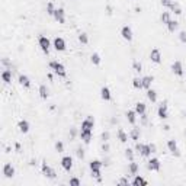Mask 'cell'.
<instances>
[{"instance_id": "obj_45", "label": "cell", "mask_w": 186, "mask_h": 186, "mask_svg": "<svg viewBox=\"0 0 186 186\" xmlns=\"http://www.w3.org/2000/svg\"><path fill=\"white\" fill-rule=\"evenodd\" d=\"M175 0H161V5L164 6V7H170V5L173 3Z\"/></svg>"}, {"instance_id": "obj_40", "label": "cell", "mask_w": 186, "mask_h": 186, "mask_svg": "<svg viewBox=\"0 0 186 186\" xmlns=\"http://www.w3.org/2000/svg\"><path fill=\"white\" fill-rule=\"evenodd\" d=\"M55 150H57L58 153H63V151H64V144L61 141H57L55 142Z\"/></svg>"}, {"instance_id": "obj_33", "label": "cell", "mask_w": 186, "mask_h": 186, "mask_svg": "<svg viewBox=\"0 0 186 186\" xmlns=\"http://www.w3.org/2000/svg\"><path fill=\"white\" fill-rule=\"evenodd\" d=\"M160 21H161V23L167 25L169 21H170V13H169V12H163V13L160 15Z\"/></svg>"}, {"instance_id": "obj_9", "label": "cell", "mask_w": 186, "mask_h": 186, "mask_svg": "<svg viewBox=\"0 0 186 186\" xmlns=\"http://www.w3.org/2000/svg\"><path fill=\"white\" fill-rule=\"evenodd\" d=\"M61 167L66 170V172H70L71 170V167H73V159H71L70 156H64L61 159Z\"/></svg>"}, {"instance_id": "obj_10", "label": "cell", "mask_w": 186, "mask_h": 186, "mask_svg": "<svg viewBox=\"0 0 186 186\" xmlns=\"http://www.w3.org/2000/svg\"><path fill=\"white\" fill-rule=\"evenodd\" d=\"M167 148H169V151H172V154H173V156H176V157H180V151H179L177 144H176L175 140H169V141H167Z\"/></svg>"}, {"instance_id": "obj_13", "label": "cell", "mask_w": 186, "mask_h": 186, "mask_svg": "<svg viewBox=\"0 0 186 186\" xmlns=\"http://www.w3.org/2000/svg\"><path fill=\"white\" fill-rule=\"evenodd\" d=\"M150 60L156 63V64H159L160 61H161V52H160L159 48H154L151 49V52H150Z\"/></svg>"}, {"instance_id": "obj_14", "label": "cell", "mask_w": 186, "mask_h": 186, "mask_svg": "<svg viewBox=\"0 0 186 186\" xmlns=\"http://www.w3.org/2000/svg\"><path fill=\"white\" fill-rule=\"evenodd\" d=\"M52 44H54V48L57 49V51H64V49H66V41L63 38H60V37L54 38Z\"/></svg>"}, {"instance_id": "obj_50", "label": "cell", "mask_w": 186, "mask_h": 186, "mask_svg": "<svg viewBox=\"0 0 186 186\" xmlns=\"http://www.w3.org/2000/svg\"><path fill=\"white\" fill-rule=\"evenodd\" d=\"M108 13H109V15L112 13V7H110V6H108Z\"/></svg>"}, {"instance_id": "obj_34", "label": "cell", "mask_w": 186, "mask_h": 186, "mask_svg": "<svg viewBox=\"0 0 186 186\" xmlns=\"http://www.w3.org/2000/svg\"><path fill=\"white\" fill-rule=\"evenodd\" d=\"M54 12H55L54 3H52V2H48V3H47V13H48L49 16H54Z\"/></svg>"}, {"instance_id": "obj_27", "label": "cell", "mask_w": 186, "mask_h": 186, "mask_svg": "<svg viewBox=\"0 0 186 186\" xmlns=\"http://www.w3.org/2000/svg\"><path fill=\"white\" fill-rule=\"evenodd\" d=\"M39 96H41V99H47L49 96L48 87H47L45 84H41V86H39Z\"/></svg>"}, {"instance_id": "obj_28", "label": "cell", "mask_w": 186, "mask_h": 186, "mask_svg": "<svg viewBox=\"0 0 186 186\" xmlns=\"http://www.w3.org/2000/svg\"><path fill=\"white\" fill-rule=\"evenodd\" d=\"M2 79L5 83H10L12 82V71L10 70H5L2 73Z\"/></svg>"}, {"instance_id": "obj_15", "label": "cell", "mask_w": 186, "mask_h": 186, "mask_svg": "<svg viewBox=\"0 0 186 186\" xmlns=\"http://www.w3.org/2000/svg\"><path fill=\"white\" fill-rule=\"evenodd\" d=\"M93 126H95V119H93V116L89 115L87 118L82 122V130H90V131H92Z\"/></svg>"}, {"instance_id": "obj_29", "label": "cell", "mask_w": 186, "mask_h": 186, "mask_svg": "<svg viewBox=\"0 0 186 186\" xmlns=\"http://www.w3.org/2000/svg\"><path fill=\"white\" fill-rule=\"evenodd\" d=\"M132 185H134V186H138V185H147V180H145V179H142L141 176L135 175L134 180H132Z\"/></svg>"}, {"instance_id": "obj_17", "label": "cell", "mask_w": 186, "mask_h": 186, "mask_svg": "<svg viewBox=\"0 0 186 186\" xmlns=\"http://www.w3.org/2000/svg\"><path fill=\"white\" fill-rule=\"evenodd\" d=\"M80 138H82L86 144H89L90 140H92V131H90V130H80Z\"/></svg>"}, {"instance_id": "obj_7", "label": "cell", "mask_w": 186, "mask_h": 186, "mask_svg": "<svg viewBox=\"0 0 186 186\" xmlns=\"http://www.w3.org/2000/svg\"><path fill=\"white\" fill-rule=\"evenodd\" d=\"M172 71H173V74H176V76H179V77H182L183 74H185L183 66H182L180 61H175V63L172 64Z\"/></svg>"}, {"instance_id": "obj_24", "label": "cell", "mask_w": 186, "mask_h": 186, "mask_svg": "<svg viewBox=\"0 0 186 186\" xmlns=\"http://www.w3.org/2000/svg\"><path fill=\"white\" fill-rule=\"evenodd\" d=\"M135 112H137L140 116L144 115V114H145V103H144V102H137V103H135Z\"/></svg>"}, {"instance_id": "obj_32", "label": "cell", "mask_w": 186, "mask_h": 186, "mask_svg": "<svg viewBox=\"0 0 186 186\" xmlns=\"http://www.w3.org/2000/svg\"><path fill=\"white\" fill-rule=\"evenodd\" d=\"M118 140L121 142H126L128 141V135H126V132L124 130H118Z\"/></svg>"}, {"instance_id": "obj_39", "label": "cell", "mask_w": 186, "mask_h": 186, "mask_svg": "<svg viewBox=\"0 0 186 186\" xmlns=\"http://www.w3.org/2000/svg\"><path fill=\"white\" fill-rule=\"evenodd\" d=\"M125 157L130 160V161L134 160V150H132V148H126L125 150Z\"/></svg>"}, {"instance_id": "obj_43", "label": "cell", "mask_w": 186, "mask_h": 186, "mask_svg": "<svg viewBox=\"0 0 186 186\" xmlns=\"http://www.w3.org/2000/svg\"><path fill=\"white\" fill-rule=\"evenodd\" d=\"M179 39H180V42L186 44V31H180V33H179Z\"/></svg>"}, {"instance_id": "obj_5", "label": "cell", "mask_w": 186, "mask_h": 186, "mask_svg": "<svg viewBox=\"0 0 186 186\" xmlns=\"http://www.w3.org/2000/svg\"><path fill=\"white\" fill-rule=\"evenodd\" d=\"M41 170H42V173H44L48 179H55V170L51 169L48 164H47V161H42V164H41Z\"/></svg>"}, {"instance_id": "obj_3", "label": "cell", "mask_w": 186, "mask_h": 186, "mask_svg": "<svg viewBox=\"0 0 186 186\" xmlns=\"http://www.w3.org/2000/svg\"><path fill=\"white\" fill-rule=\"evenodd\" d=\"M135 151H137L140 156L142 157H148V156H151V150H150V144H141V142H137L135 144Z\"/></svg>"}, {"instance_id": "obj_21", "label": "cell", "mask_w": 186, "mask_h": 186, "mask_svg": "<svg viewBox=\"0 0 186 186\" xmlns=\"http://www.w3.org/2000/svg\"><path fill=\"white\" fill-rule=\"evenodd\" d=\"M154 82V77L153 76H144L142 77V87L150 89L151 87V83Z\"/></svg>"}, {"instance_id": "obj_36", "label": "cell", "mask_w": 186, "mask_h": 186, "mask_svg": "<svg viewBox=\"0 0 186 186\" xmlns=\"http://www.w3.org/2000/svg\"><path fill=\"white\" fill-rule=\"evenodd\" d=\"M79 41L82 42V44H87L89 42V37L86 32H80L79 33Z\"/></svg>"}, {"instance_id": "obj_16", "label": "cell", "mask_w": 186, "mask_h": 186, "mask_svg": "<svg viewBox=\"0 0 186 186\" xmlns=\"http://www.w3.org/2000/svg\"><path fill=\"white\" fill-rule=\"evenodd\" d=\"M3 175H5L6 177H13V176H15V167H13L10 163H6L5 166H3Z\"/></svg>"}, {"instance_id": "obj_6", "label": "cell", "mask_w": 186, "mask_h": 186, "mask_svg": "<svg viewBox=\"0 0 186 186\" xmlns=\"http://www.w3.org/2000/svg\"><path fill=\"white\" fill-rule=\"evenodd\" d=\"M54 19L57 21L58 23H64L66 22V12L63 7H58V9H55L54 12Z\"/></svg>"}, {"instance_id": "obj_25", "label": "cell", "mask_w": 186, "mask_h": 186, "mask_svg": "<svg viewBox=\"0 0 186 186\" xmlns=\"http://www.w3.org/2000/svg\"><path fill=\"white\" fill-rule=\"evenodd\" d=\"M126 119H128V122L130 124H135V121H137V112L135 110H128L126 112Z\"/></svg>"}, {"instance_id": "obj_2", "label": "cell", "mask_w": 186, "mask_h": 186, "mask_svg": "<svg viewBox=\"0 0 186 186\" xmlns=\"http://www.w3.org/2000/svg\"><path fill=\"white\" fill-rule=\"evenodd\" d=\"M102 166H103V163L99 161V160H93V161H90V164H89V167L92 170V175L95 176L99 182H100V169H102Z\"/></svg>"}, {"instance_id": "obj_30", "label": "cell", "mask_w": 186, "mask_h": 186, "mask_svg": "<svg viewBox=\"0 0 186 186\" xmlns=\"http://www.w3.org/2000/svg\"><path fill=\"white\" fill-rule=\"evenodd\" d=\"M170 9H172V12H175V15H182V7L179 3H176V2H173L172 5H170Z\"/></svg>"}, {"instance_id": "obj_41", "label": "cell", "mask_w": 186, "mask_h": 186, "mask_svg": "<svg viewBox=\"0 0 186 186\" xmlns=\"http://www.w3.org/2000/svg\"><path fill=\"white\" fill-rule=\"evenodd\" d=\"M76 154H77V157H79L80 160L84 159V150H83L82 147H79V148H77V150H76Z\"/></svg>"}, {"instance_id": "obj_22", "label": "cell", "mask_w": 186, "mask_h": 186, "mask_svg": "<svg viewBox=\"0 0 186 186\" xmlns=\"http://www.w3.org/2000/svg\"><path fill=\"white\" fill-rule=\"evenodd\" d=\"M140 135H141L140 128H132L131 132H130V138H131L132 141H138L140 140Z\"/></svg>"}, {"instance_id": "obj_46", "label": "cell", "mask_w": 186, "mask_h": 186, "mask_svg": "<svg viewBox=\"0 0 186 186\" xmlns=\"http://www.w3.org/2000/svg\"><path fill=\"white\" fill-rule=\"evenodd\" d=\"M102 151H103V153H108V151H109V144H108V141L103 142V145H102Z\"/></svg>"}, {"instance_id": "obj_48", "label": "cell", "mask_w": 186, "mask_h": 186, "mask_svg": "<svg viewBox=\"0 0 186 186\" xmlns=\"http://www.w3.org/2000/svg\"><path fill=\"white\" fill-rule=\"evenodd\" d=\"M150 150H151V153H156V151H157V147H156V144H153V142H151V144H150Z\"/></svg>"}, {"instance_id": "obj_11", "label": "cell", "mask_w": 186, "mask_h": 186, "mask_svg": "<svg viewBox=\"0 0 186 186\" xmlns=\"http://www.w3.org/2000/svg\"><path fill=\"white\" fill-rule=\"evenodd\" d=\"M121 35H122V38L125 39V41H132V29H131V26H128V25L122 26V29H121Z\"/></svg>"}, {"instance_id": "obj_12", "label": "cell", "mask_w": 186, "mask_h": 186, "mask_svg": "<svg viewBox=\"0 0 186 186\" xmlns=\"http://www.w3.org/2000/svg\"><path fill=\"white\" fill-rule=\"evenodd\" d=\"M157 115H159L160 119H166L169 114H167V102H163V103L159 106V109H157Z\"/></svg>"}, {"instance_id": "obj_49", "label": "cell", "mask_w": 186, "mask_h": 186, "mask_svg": "<svg viewBox=\"0 0 186 186\" xmlns=\"http://www.w3.org/2000/svg\"><path fill=\"white\" fill-rule=\"evenodd\" d=\"M76 137V130L74 128H71V131H70V138H74Z\"/></svg>"}, {"instance_id": "obj_1", "label": "cell", "mask_w": 186, "mask_h": 186, "mask_svg": "<svg viewBox=\"0 0 186 186\" xmlns=\"http://www.w3.org/2000/svg\"><path fill=\"white\" fill-rule=\"evenodd\" d=\"M49 68L54 71L57 76L60 77H66L67 76V71H66V67L63 66L61 63H58V61H49Z\"/></svg>"}, {"instance_id": "obj_35", "label": "cell", "mask_w": 186, "mask_h": 186, "mask_svg": "<svg viewBox=\"0 0 186 186\" xmlns=\"http://www.w3.org/2000/svg\"><path fill=\"white\" fill-rule=\"evenodd\" d=\"M90 61H92L95 66H99V64H100V55H99L98 52L92 54V57H90Z\"/></svg>"}, {"instance_id": "obj_42", "label": "cell", "mask_w": 186, "mask_h": 186, "mask_svg": "<svg viewBox=\"0 0 186 186\" xmlns=\"http://www.w3.org/2000/svg\"><path fill=\"white\" fill-rule=\"evenodd\" d=\"M80 183H82V182H80V179H77V177H71L70 179L71 186H80Z\"/></svg>"}, {"instance_id": "obj_23", "label": "cell", "mask_w": 186, "mask_h": 186, "mask_svg": "<svg viewBox=\"0 0 186 186\" xmlns=\"http://www.w3.org/2000/svg\"><path fill=\"white\" fill-rule=\"evenodd\" d=\"M138 169H140V166H138V163H135L134 160H132L131 163H130V166H128V172L131 173L132 176H135L138 173Z\"/></svg>"}, {"instance_id": "obj_4", "label": "cell", "mask_w": 186, "mask_h": 186, "mask_svg": "<svg viewBox=\"0 0 186 186\" xmlns=\"http://www.w3.org/2000/svg\"><path fill=\"white\" fill-rule=\"evenodd\" d=\"M38 44H39V48L44 51L45 54H48L49 51V47H51V41H49L47 37H44V35H41L38 38Z\"/></svg>"}, {"instance_id": "obj_19", "label": "cell", "mask_w": 186, "mask_h": 186, "mask_svg": "<svg viewBox=\"0 0 186 186\" xmlns=\"http://www.w3.org/2000/svg\"><path fill=\"white\" fill-rule=\"evenodd\" d=\"M17 128H19V131L23 132V134H26L28 131H29V122H28L26 119H22L17 122Z\"/></svg>"}, {"instance_id": "obj_38", "label": "cell", "mask_w": 186, "mask_h": 186, "mask_svg": "<svg viewBox=\"0 0 186 186\" xmlns=\"http://www.w3.org/2000/svg\"><path fill=\"white\" fill-rule=\"evenodd\" d=\"M132 68H134V71H137V73H141L142 64L140 63V61H134V63H132Z\"/></svg>"}, {"instance_id": "obj_20", "label": "cell", "mask_w": 186, "mask_h": 186, "mask_svg": "<svg viewBox=\"0 0 186 186\" xmlns=\"http://www.w3.org/2000/svg\"><path fill=\"white\" fill-rule=\"evenodd\" d=\"M100 98L103 99V100H110V98H112V95H110L109 87H106V86H103V87L100 89Z\"/></svg>"}, {"instance_id": "obj_18", "label": "cell", "mask_w": 186, "mask_h": 186, "mask_svg": "<svg viewBox=\"0 0 186 186\" xmlns=\"http://www.w3.org/2000/svg\"><path fill=\"white\" fill-rule=\"evenodd\" d=\"M17 80H19V84H21V86H23V87H26V89L31 87V80H29V77H28V76L21 74Z\"/></svg>"}, {"instance_id": "obj_26", "label": "cell", "mask_w": 186, "mask_h": 186, "mask_svg": "<svg viewBox=\"0 0 186 186\" xmlns=\"http://www.w3.org/2000/svg\"><path fill=\"white\" fill-rule=\"evenodd\" d=\"M147 98H148V100H151V102H157V92L156 90H153V89L150 87V89H147Z\"/></svg>"}, {"instance_id": "obj_44", "label": "cell", "mask_w": 186, "mask_h": 186, "mask_svg": "<svg viewBox=\"0 0 186 186\" xmlns=\"http://www.w3.org/2000/svg\"><path fill=\"white\" fill-rule=\"evenodd\" d=\"M100 138H102V141H103V142H106L108 140H109V132H108V131L102 132V135H100Z\"/></svg>"}, {"instance_id": "obj_47", "label": "cell", "mask_w": 186, "mask_h": 186, "mask_svg": "<svg viewBox=\"0 0 186 186\" xmlns=\"http://www.w3.org/2000/svg\"><path fill=\"white\" fill-rule=\"evenodd\" d=\"M119 185H128L130 182H128V179H125V177H122V179H119V182H118Z\"/></svg>"}, {"instance_id": "obj_31", "label": "cell", "mask_w": 186, "mask_h": 186, "mask_svg": "<svg viewBox=\"0 0 186 186\" xmlns=\"http://www.w3.org/2000/svg\"><path fill=\"white\" fill-rule=\"evenodd\" d=\"M177 26H179V22L177 21H172L170 19L169 23H167V29H169L170 32H175L176 29H177Z\"/></svg>"}, {"instance_id": "obj_8", "label": "cell", "mask_w": 186, "mask_h": 186, "mask_svg": "<svg viewBox=\"0 0 186 186\" xmlns=\"http://www.w3.org/2000/svg\"><path fill=\"white\" fill-rule=\"evenodd\" d=\"M160 160L159 159H156V157H153V159H150L148 160V163H147V167L148 170H151V172H159L160 170Z\"/></svg>"}, {"instance_id": "obj_37", "label": "cell", "mask_w": 186, "mask_h": 186, "mask_svg": "<svg viewBox=\"0 0 186 186\" xmlns=\"http://www.w3.org/2000/svg\"><path fill=\"white\" fill-rule=\"evenodd\" d=\"M132 86H134L135 89H142V79L135 77V79L132 80Z\"/></svg>"}]
</instances>
